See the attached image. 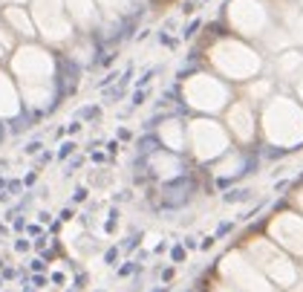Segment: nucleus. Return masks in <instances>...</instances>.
I'll list each match as a JSON object with an SVG mask.
<instances>
[{"label": "nucleus", "instance_id": "nucleus-11", "mask_svg": "<svg viewBox=\"0 0 303 292\" xmlns=\"http://www.w3.org/2000/svg\"><path fill=\"white\" fill-rule=\"evenodd\" d=\"M199 26H202V20H199V18H193L191 23H188V26H185V29H182V38H185V40H191L193 35H196V32H199Z\"/></svg>", "mask_w": 303, "mask_h": 292}, {"label": "nucleus", "instance_id": "nucleus-3", "mask_svg": "<svg viewBox=\"0 0 303 292\" xmlns=\"http://www.w3.org/2000/svg\"><path fill=\"white\" fill-rule=\"evenodd\" d=\"M217 278H222L225 283H231L240 292H280L266 275L251 263V258L242 249H231L225 252L217 263Z\"/></svg>", "mask_w": 303, "mask_h": 292}, {"label": "nucleus", "instance_id": "nucleus-4", "mask_svg": "<svg viewBox=\"0 0 303 292\" xmlns=\"http://www.w3.org/2000/svg\"><path fill=\"white\" fill-rule=\"evenodd\" d=\"M286 255L300 258L303 261V217L294 212H283L274 214V220L269 223V234Z\"/></svg>", "mask_w": 303, "mask_h": 292}, {"label": "nucleus", "instance_id": "nucleus-10", "mask_svg": "<svg viewBox=\"0 0 303 292\" xmlns=\"http://www.w3.org/2000/svg\"><path fill=\"white\" fill-rule=\"evenodd\" d=\"M208 292H240V289H234L231 283H225L222 278H211V283H208Z\"/></svg>", "mask_w": 303, "mask_h": 292}, {"label": "nucleus", "instance_id": "nucleus-14", "mask_svg": "<svg viewBox=\"0 0 303 292\" xmlns=\"http://www.w3.org/2000/svg\"><path fill=\"white\" fill-rule=\"evenodd\" d=\"M40 148H43V145H40V142H29V145H26V148H23V151H26V153H29V156H32V153H38Z\"/></svg>", "mask_w": 303, "mask_h": 292}, {"label": "nucleus", "instance_id": "nucleus-7", "mask_svg": "<svg viewBox=\"0 0 303 292\" xmlns=\"http://www.w3.org/2000/svg\"><path fill=\"white\" fill-rule=\"evenodd\" d=\"M225 131H228V136H234L237 142H245V145L254 142L257 139V124H254L251 110L237 101L231 110H228V124H225Z\"/></svg>", "mask_w": 303, "mask_h": 292}, {"label": "nucleus", "instance_id": "nucleus-8", "mask_svg": "<svg viewBox=\"0 0 303 292\" xmlns=\"http://www.w3.org/2000/svg\"><path fill=\"white\" fill-rule=\"evenodd\" d=\"M193 194H196V180H193L191 174H182L176 180L162 182V200H165V205H171V208L188 205L193 200Z\"/></svg>", "mask_w": 303, "mask_h": 292}, {"label": "nucleus", "instance_id": "nucleus-12", "mask_svg": "<svg viewBox=\"0 0 303 292\" xmlns=\"http://www.w3.org/2000/svg\"><path fill=\"white\" fill-rule=\"evenodd\" d=\"M72 151H75V142H64V145H61V151H58V159H67Z\"/></svg>", "mask_w": 303, "mask_h": 292}, {"label": "nucleus", "instance_id": "nucleus-1", "mask_svg": "<svg viewBox=\"0 0 303 292\" xmlns=\"http://www.w3.org/2000/svg\"><path fill=\"white\" fill-rule=\"evenodd\" d=\"M240 249L251 258V263L277 289H292L294 283L300 281V269H297L294 258L283 252L272 237H251V240L242 243Z\"/></svg>", "mask_w": 303, "mask_h": 292}, {"label": "nucleus", "instance_id": "nucleus-15", "mask_svg": "<svg viewBox=\"0 0 303 292\" xmlns=\"http://www.w3.org/2000/svg\"><path fill=\"white\" fill-rule=\"evenodd\" d=\"M75 202H81V200H87V188H75V197H72Z\"/></svg>", "mask_w": 303, "mask_h": 292}, {"label": "nucleus", "instance_id": "nucleus-13", "mask_svg": "<svg viewBox=\"0 0 303 292\" xmlns=\"http://www.w3.org/2000/svg\"><path fill=\"white\" fill-rule=\"evenodd\" d=\"M116 136H119V142H133V133L127 131V128H119V133H116Z\"/></svg>", "mask_w": 303, "mask_h": 292}, {"label": "nucleus", "instance_id": "nucleus-6", "mask_svg": "<svg viewBox=\"0 0 303 292\" xmlns=\"http://www.w3.org/2000/svg\"><path fill=\"white\" fill-rule=\"evenodd\" d=\"M153 133H156L162 148H168L173 153H188V121L182 116H176V113L162 116V121L156 124Z\"/></svg>", "mask_w": 303, "mask_h": 292}, {"label": "nucleus", "instance_id": "nucleus-9", "mask_svg": "<svg viewBox=\"0 0 303 292\" xmlns=\"http://www.w3.org/2000/svg\"><path fill=\"white\" fill-rule=\"evenodd\" d=\"M222 200L228 202V205H231V202H245V200H251V188H231Z\"/></svg>", "mask_w": 303, "mask_h": 292}, {"label": "nucleus", "instance_id": "nucleus-5", "mask_svg": "<svg viewBox=\"0 0 303 292\" xmlns=\"http://www.w3.org/2000/svg\"><path fill=\"white\" fill-rule=\"evenodd\" d=\"M144 162H147V174H150V177H159L162 182L176 180V177L191 171V159H188L185 153H173V151H168V148L153 151L150 156H144Z\"/></svg>", "mask_w": 303, "mask_h": 292}, {"label": "nucleus", "instance_id": "nucleus-2", "mask_svg": "<svg viewBox=\"0 0 303 292\" xmlns=\"http://www.w3.org/2000/svg\"><path fill=\"white\" fill-rule=\"evenodd\" d=\"M225 151H231V136L220 121L208 116H193L188 119V153L202 165H211Z\"/></svg>", "mask_w": 303, "mask_h": 292}]
</instances>
